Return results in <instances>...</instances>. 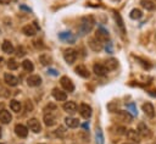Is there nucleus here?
Here are the masks:
<instances>
[{
    "label": "nucleus",
    "instance_id": "obj_1",
    "mask_svg": "<svg viewBox=\"0 0 156 144\" xmlns=\"http://www.w3.org/2000/svg\"><path fill=\"white\" fill-rule=\"evenodd\" d=\"M93 24H94V20L91 17H84L80 23V32H82L80 34H85L90 32V29L93 28Z\"/></svg>",
    "mask_w": 156,
    "mask_h": 144
},
{
    "label": "nucleus",
    "instance_id": "obj_2",
    "mask_svg": "<svg viewBox=\"0 0 156 144\" xmlns=\"http://www.w3.org/2000/svg\"><path fill=\"white\" fill-rule=\"evenodd\" d=\"M38 31H39V27H38L37 22H33V23H30V24H27V26H24V27L22 28V32H23L26 35H28V37L34 35Z\"/></svg>",
    "mask_w": 156,
    "mask_h": 144
},
{
    "label": "nucleus",
    "instance_id": "obj_3",
    "mask_svg": "<svg viewBox=\"0 0 156 144\" xmlns=\"http://www.w3.org/2000/svg\"><path fill=\"white\" fill-rule=\"evenodd\" d=\"M63 59H65V61H66L67 63L72 65V63L76 61V59H77V52H76V50H74V49H67V50H65V52H63Z\"/></svg>",
    "mask_w": 156,
    "mask_h": 144
},
{
    "label": "nucleus",
    "instance_id": "obj_4",
    "mask_svg": "<svg viewBox=\"0 0 156 144\" xmlns=\"http://www.w3.org/2000/svg\"><path fill=\"white\" fill-rule=\"evenodd\" d=\"M60 83H61V85H62V88L66 90V92H73L74 90V85H73V82L68 78V77H66V76H63V77H61V79H60Z\"/></svg>",
    "mask_w": 156,
    "mask_h": 144
},
{
    "label": "nucleus",
    "instance_id": "obj_5",
    "mask_svg": "<svg viewBox=\"0 0 156 144\" xmlns=\"http://www.w3.org/2000/svg\"><path fill=\"white\" fill-rule=\"evenodd\" d=\"M79 113H80V116L83 117V118H89L90 116H91V113H93V110H91V107L88 105V104H80L79 105Z\"/></svg>",
    "mask_w": 156,
    "mask_h": 144
},
{
    "label": "nucleus",
    "instance_id": "obj_6",
    "mask_svg": "<svg viewBox=\"0 0 156 144\" xmlns=\"http://www.w3.org/2000/svg\"><path fill=\"white\" fill-rule=\"evenodd\" d=\"M95 38H96L100 43H105V41L108 40V33H107L106 29H104L102 27H100V28H98V31H96Z\"/></svg>",
    "mask_w": 156,
    "mask_h": 144
},
{
    "label": "nucleus",
    "instance_id": "obj_7",
    "mask_svg": "<svg viewBox=\"0 0 156 144\" xmlns=\"http://www.w3.org/2000/svg\"><path fill=\"white\" fill-rule=\"evenodd\" d=\"M44 123L48 126V127H51L56 123V115L52 112V111H48L45 115H44Z\"/></svg>",
    "mask_w": 156,
    "mask_h": 144
},
{
    "label": "nucleus",
    "instance_id": "obj_8",
    "mask_svg": "<svg viewBox=\"0 0 156 144\" xmlns=\"http://www.w3.org/2000/svg\"><path fill=\"white\" fill-rule=\"evenodd\" d=\"M28 128L34 133H39L41 131V124L37 118H30L28 121Z\"/></svg>",
    "mask_w": 156,
    "mask_h": 144
},
{
    "label": "nucleus",
    "instance_id": "obj_9",
    "mask_svg": "<svg viewBox=\"0 0 156 144\" xmlns=\"http://www.w3.org/2000/svg\"><path fill=\"white\" fill-rule=\"evenodd\" d=\"M15 133H16V135L20 137V138H26V137L28 135V128H27L26 126L18 123V124L15 126Z\"/></svg>",
    "mask_w": 156,
    "mask_h": 144
},
{
    "label": "nucleus",
    "instance_id": "obj_10",
    "mask_svg": "<svg viewBox=\"0 0 156 144\" xmlns=\"http://www.w3.org/2000/svg\"><path fill=\"white\" fill-rule=\"evenodd\" d=\"M4 81H5V83H6L7 85H10V87H16V85L18 84V78H17L16 76H13L12 73H5Z\"/></svg>",
    "mask_w": 156,
    "mask_h": 144
},
{
    "label": "nucleus",
    "instance_id": "obj_11",
    "mask_svg": "<svg viewBox=\"0 0 156 144\" xmlns=\"http://www.w3.org/2000/svg\"><path fill=\"white\" fill-rule=\"evenodd\" d=\"M138 133H139V135H140V137H144V138H146V137H150V135H151L150 128H149L145 123H143V122H140V123L138 124Z\"/></svg>",
    "mask_w": 156,
    "mask_h": 144
},
{
    "label": "nucleus",
    "instance_id": "obj_12",
    "mask_svg": "<svg viewBox=\"0 0 156 144\" xmlns=\"http://www.w3.org/2000/svg\"><path fill=\"white\" fill-rule=\"evenodd\" d=\"M27 84L29 87H38L41 84V78L38 74H32L27 78Z\"/></svg>",
    "mask_w": 156,
    "mask_h": 144
},
{
    "label": "nucleus",
    "instance_id": "obj_13",
    "mask_svg": "<svg viewBox=\"0 0 156 144\" xmlns=\"http://www.w3.org/2000/svg\"><path fill=\"white\" fill-rule=\"evenodd\" d=\"M52 95H54V98H55L57 101H65V100L67 99L66 92H63V90H61V89H58V88H54V89H52Z\"/></svg>",
    "mask_w": 156,
    "mask_h": 144
},
{
    "label": "nucleus",
    "instance_id": "obj_14",
    "mask_svg": "<svg viewBox=\"0 0 156 144\" xmlns=\"http://www.w3.org/2000/svg\"><path fill=\"white\" fill-rule=\"evenodd\" d=\"M93 70H94V73L96 76H100V77H104L107 73V68L105 67V65H101V63H95Z\"/></svg>",
    "mask_w": 156,
    "mask_h": 144
},
{
    "label": "nucleus",
    "instance_id": "obj_15",
    "mask_svg": "<svg viewBox=\"0 0 156 144\" xmlns=\"http://www.w3.org/2000/svg\"><path fill=\"white\" fill-rule=\"evenodd\" d=\"M62 107L67 113H74L77 111V109H78V106H77V104L74 101H66Z\"/></svg>",
    "mask_w": 156,
    "mask_h": 144
},
{
    "label": "nucleus",
    "instance_id": "obj_16",
    "mask_svg": "<svg viewBox=\"0 0 156 144\" xmlns=\"http://www.w3.org/2000/svg\"><path fill=\"white\" fill-rule=\"evenodd\" d=\"M143 111H144L145 115H146L147 117H150V118H152V117L155 116V109H154V106H152L151 103H145V104H143Z\"/></svg>",
    "mask_w": 156,
    "mask_h": 144
},
{
    "label": "nucleus",
    "instance_id": "obj_17",
    "mask_svg": "<svg viewBox=\"0 0 156 144\" xmlns=\"http://www.w3.org/2000/svg\"><path fill=\"white\" fill-rule=\"evenodd\" d=\"M126 135H127V138H128V139L133 140L134 143H139V142H140V135H139L138 131H134V129H128V131L126 132Z\"/></svg>",
    "mask_w": 156,
    "mask_h": 144
},
{
    "label": "nucleus",
    "instance_id": "obj_18",
    "mask_svg": "<svg viewBox=\"0 0 156 144\" xmlns=\"http://www.w3.org/2000/svg\"><path fill=\"white\" fill-rule=\"evenodd\" d=\"M11 120H12V116L7 110H0V122L1 123H4V124L10 123Z\"/></svg>",
    "mask_w": 156,
    "mask_h": 144
},
{
    "label": "nucleus",
    "instance_id": "obj_19",
    "mask_svg": "<svg viewBox=\"0 0 156 144\" xmlns=\"http://www.w3.org/2000/svg\"><path fill=\"white\" fill-rule=\"evenodd\" d=\"M1 49H2V51H4L5 54H13V52H15V48H13L12 43L9 41V40H4V41H2Z\"/></svg>",
    "mask_w": 156,
    "mask_h": 144
},
{
    "label": "nucleus",
    "instance_id": "obj_20",
    "mask_svg": "<svg viewBox=\"0 0 156 144\" xmlns=\"http://www.w3.org/2000/svg\"><path fill=\"white\" fill-rule=\"evenodd\" d=\"M89 46L94 51H100L102 49V43H100L96 38H91V39H89Z\"/></svg>",
    "mask_w": 156,
    "mask_h": 144
},
{
    "label": "nucleus",
    "instance_id": "obj_21",
    "mask_svg": "<svg viewBox=\"0 0 156 144\" xmlns=\"http://www.w3.org/2000/svg\"><path fill=\"white\" fill-rule=\"evenodd\" d=\"M76 73H77L78 76L83 77V78H88V77H89V71H88L87 67L83 66V65H78V66L76 67Z\"/></svg>",
    "mask_w": 156,
    "mask_h": 144
},
{
    "label": "nucleus",
    "instance_id": "obj_22",
    "mask_svg": "<svg viewBox=\"0 0 156 144\" xmlns=\"http://www.w3.org/2000/svg\"><path fill=\"white\" fill-rule=\"evenodd\" d=\"M58 37H60L61 40H65V41H68V43H74V40H76V38L72 35L71 32H62V33L58 34Z\"/></svg>",
    "mask_w": 156,
    "mask_h": 144
},
{
    "label": "nucleus",
    "instance_id": "obj_23",
    "mask_svg": "<svg viewBox=\"0 0 156 144\" xmlns=\"http://www.w3.org/2000/svg\"><path fill=\"white\" fill-rule=\"evenodd\" d=\"M65 123H66V126L69 127V128H76V127H78V124H79V122H78L77 118L69 117V116L65 118Z\"/></svg>",
    "mask_w": 156,
    "mask_h": 144
},
{
    "label": "nucleus",
    "instance_id": "obj_24",
    "mask_svg": "<svg viewBox=\"0 0 156 144\" xmlns=\"http://www.w3.org/2000/svg\"><path fill=\"white\" fill-rule=\"evenodd\" d=\"M118 66V62L116 59H108L106 62H105V67L107 68V71H112V70H116Z\"/></svg>",
    "mask_w": 156,
    "mask_h": 144
},
{
    "label": "nucleus",
    "instance_id": "obj_25",
    "mask_svg": "<svg viewBox=\"0 0 156 144\" xmlns=\"http://www.w3.org/2000/svg\"><path fill=\"white\" fill-rule=\"evenodd\" d=\"M10 109L13 111V112H20L21 110H22V105H21V103L18 101V100H11L10 101Z\"/></svg>",
    "mask_w": 156,
    "mask_h": 144
},
{
    "label": "nucleus",
    "instance_id": "obj_26",
    "mask_svg": "<svg viewBox=\"0 0 156 144\" xmlns=\"http://www.w3.org/2000/svg\"><path fill=\"white\" fill-rule=\"evenodd\" d=\"M140 5L145 9V10H147V11H152V10H155V4L151 1V0H141L140 1Z\"/></svg>",
    "mask_w": 156,
    "mask_h": 144
},
{
    "label": "nucleus",
    "instance_id": "obj_27",
    "mask_svg": "<svg viewBox=\"0 0 156 144\" xmlns=\"http://www.w3.org/2000/svg\"><path fill=\"white\" fill-rule=\"evenodd\" d=\"M22 67H23V70L27 71V72H32V71L34 70L33 62H32L30 60H24V61L22 62Z\"/></svg>",
    "mask_w": 156,
    "mask_h": 144
},
{
    "label": "nucleus",
    "instance_id": "obj_28",
    "mask_svg": "<svg viewBox=\"0 0 156 144\" xmlns=\"http://www.w3.org/2000/svg\"><path fill=\"white\" fill-rule=\"evenodd\" d=\"M129 16H130L132 20H139V18L143 16V12H141L139 9H133V10L130 11Z\"/></svg>",
    "mask_w": 156,
    "mask_h": 144
},
{
    "label": "nucleus",
    "instance_id": "obj_29",
    "mask_svg": "<svg viewBox=\"0 0 156 144\" xmlns=\"http://www.w3.org/2000/svg\"><path fill=\"white\" fill-rule=\"evenodd\" d=\"M119 116L122 117V120H123L124 122H130V121H132V116L129 115L128 111H121V112H119Z\"/></svg>",
    "mask_w": 156,
    "mask_h": 144
},
{
    "label": "nucleus",
    "instance_id": "obj_30",
    "mask_svg": "<svg viewBox=\"0 0 156 144\" xmlns=\"http://www.w3.org/2000/svg\"><path fill=\"white\" fill-rule=\"evenodd\" d=\"M7 67H9L10 70H16V68L18 67V62H17L15 59H10V60L7 61Z\"/></svg>",
    "mask_w": 156,
    "mask_h": 144
},
{
    "label": "nucleus",
    "instance_id": "obj_31",
    "mask_svg": "<svg viewBox=\"0 0 156 144\" xmlns=\"http://www.w3.org/2000/svg\"><path fill=\"white\" fill-rule=\"evenodd\" d=\"M50 61H51V57L49 56V55H41L40 56V62L43 63V65H48V63H50Z\"/></svg>",
    "mask_w": 156,
    "mask_h": 144
},
{
    "label": "nucleus",
    "instance_id": "obj_32",
    "mask_svg": "<svg viewBox=\"0 0 156 144\" xmlns=\"http://www.w3.org/2000/svg\"><path fill=\"white\" fill-rule=\"evenodd\" d=\"M96 142H98V144H104V137H102V133L100 129L96 131Z\"/></svg>",
    "mask_w": 156,
    "mask_h": 144
},
{
    "label": "nucleus",
    "instance_id": "obj_33",
    "mask_svg": "<svg viewBox=\"0 0 156 144\" xmlns=\"http://www.w3.org/2000/svg\"><path fill=\"white\" fill-rule=\"evenodd\" d=\"M115 17H116V20H118V24H119L121 29L124 32V26H123V22H122V20H121V16H119L118 13H115Z\"/></svg>",
    "mask_w": 156,
    "mask_h": 144
},
{
    "label": "nucleus",
    "instance_id": "obj_34",
    "mask_svg": "<svg viewBox=\"0 0 156 144\" xmlns=\"http://www.w3.org/2000/svg\"><path fill=\"white\" fill-rule=\"evenodd\" d=\"M16 51H17V52H16V54H17V56H23V55L26 54V51H24V49H23L22 46H18Z\"/></svg>",
    "mask_w": 156,
    "mask_h": 144
},
{
    "label": "nucleus",
    "instance_id": "obj_35",
    "mask_svg": "<svg viewBox=\"0 0 156 144\" xmlns=\"http://www.w3.org/2000/svg\"><path fill=\"white\" fill-rule=\"evenodd\" d=\"M127 107L130 110V112H132L133 115H136V109H135V106H134L133 104H129V105H127Z\"/></svg>",
    "mask_w": 156,
    "mask_h": 144
},
{
    "label": "nucleus",
    "instance_id": "obj_36",
    "mask_svg": "<svg viewBox=\"0 0 156 144\" xmlns=\"http://www.w3.org/2000/svg\"><path fill=\"white\" fill-rule=\"evenodd\" d=\"M48 73H50V74H52V76H56V74H57L55 70H49V71H48Z\"/></svg>",
    "mask_w": 156,
    "mask_h": 144
},
{
    "label": "nucleus",
    "instance_id": "obj_37",
    "mask_svg": "<svg viewBox=\"0 0 156 144\" xmlns=\"http://www.w3.org/2000/svg\"><path fill=\"white\" fill-rule=\"evenodd\" d=\"M11 0H0V4H9Z\"/></svg>",
    "mask_w": 156,
    "mask_h": 144
},
{
    "label": "nucleus",
    "instance_id": "obj_38",
    "mask_svg": "<svg viewBox=\"0 0 156 144\" xmlns=\"http://www.w3.org/2000/svg\"><path fill=\"white\" fill-rule=\"evenodd\" d=\"M1 61H2V59H1V57H0V65H1Z\"/></svg>",
    "mask_w": 156,
    "mask_h": 144
},
{
    "label": "nucleus",
    "instance_id": "obj_39",
    "mask_svg": "<svg viewBox=\"0 0 156 144\" xmlns=\"http://www.w3.org/2000/svg\"><path fill=\"white\" fill-rule=\"evenodd\" d=\"M0 137H1V128H0Z\"/></svg>",
    "mask_w": 156,
    "mask_h": 144
},
{
    "label": "nucleus",
    "instance_id": "obj_40",
    "mask_svg": "<svg viewBox=\"0 0 156 144\" xmlns=\"http://www.w3.org/2000/svg\"><path fill=\"white\" fill-rule=\"evenodd\" d=\"M0 144H2V143H0Z\"/></svg>",
    "mask_w": 156,
    "mask_h": 144
}]
</instances>
